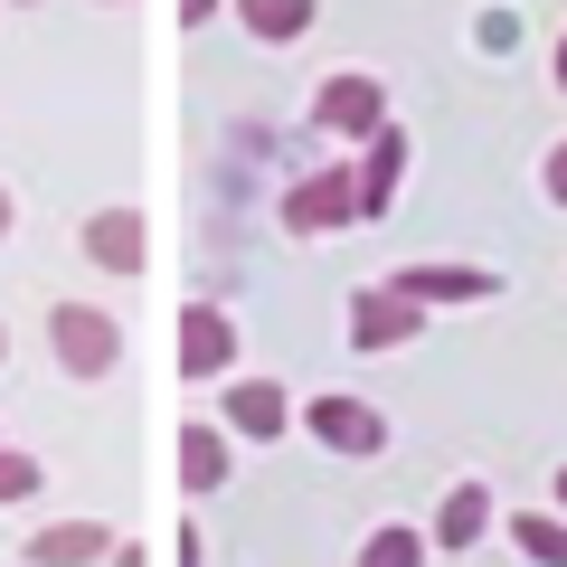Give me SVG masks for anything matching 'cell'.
Wrapping results in <instances>:
<instances>
[{"label": "cell", "mask_w": 567, "mask_h": 567, "mask_svg": "<svg viewBox=\"0 0 567 567\" xmlns=\"http://www.w3.org/2000/svg\"><path fill=\"white\" fill-rule=\"evenodd\" d=\"M48 341H58L66 379H114V360H123V322L95 312V303H58L48 312Z\"/></svg>", "instance_id": "obj_1"}, {"label": "cell", "mask_w": 567, "mask_h": 567, "mask_svg": "<svg viewBox=\"0 0 567 567\" xmlns=\"http://www.w3.org/2000/svg\"><path fill=\"white\" fill-rule=\"evenodd\" d=\"M350 218H360V181H350V162H331V171H312V181L284 189V227H293V237H322V227H350Z\"/></svg>", "instance_id": "obj_2"}, {"label": "cell", "mask_w": 567, "mask_h": 567, "mask_svg": "<svg viewBox=\"0 0 567 567\" xmlns=\"http://www.w3.org/2000/svg\"><path fill=\"white\" fill-rule=\"evenodd\" d=\"M388 293H406V303H492V293H502V284L483 275V265H406L398 284H388Z\"/></svg>", "instance_id": "obj_3"}, {"label": "cell", "mask_w": 567, "mask_h": 567, "mask_svg": "<svg viewBox=\"0 0 567 567\" xmlns=\"http://www.w3.org/2000/svg\"><path fill=\"white\" fill-rule=\"evenodd\" d=\"M425 331V312L406 303V293H360V303H350V350H398V341H416Z\"/></svg>", "instance_id": "obj_4"}, {"label": "cell", "mask_w": 567, "mask_h": 567, "mask_svg": "<svg viewBox=\"0 0 567 567\" xmlns=\"http://www.w3.org/2000/svg\"><path fill=\"white\" fill-rule=\"evenodd\" d=\"M227 360H237V322L218 303H189L181 312V379H218Z\"/></svg>", "instance_id": "obj_5"}, {"label": "cell", "mask_w": 567, "mask_h": 567, "mask_svg": "<svg viewBox=\"0 0 567 567\" xmlns=\"http://www.w3.org/2000/svg\"><path fill=\"white\" fill-rule=\"evenodd\" d=\"M20 558L29 567H95V558H114V529L104 520H58V529H29Z\"/></svg>", "instance_id": "obj_6"}, {"label": "cell", "mask_w": 567, "mask_h": 567, "mask_svg": "<svg viewBox=\"0 0 567 567\" xmlns=\"http://www.w3.org/2000/svg\"><path fill=\"white\" fill-rule=\"evenodd\" d=\"M312 114H322V133H379L388 123V95H379V76H331L322 85V104H312Z\"/></svg>", "instance_id": "obj_7"}, {"label": "cell", "mask_w": 567, "mask_h": 567, "mask_svg": "<svg viewBox=\"0 0 567 567\" xmlns=\"http://www.w3.org/2000/svg\"><path fill=\"white\" fill-rule=\"evenodd\" d=\"M312 435H322L331 454H379L388 445L379 406H360V398H312Z\"/></svg>", "instance_id": "obj_8"}, {"label": "cell", "mask_w": 567, "mask_h": 567, "mask_svg": "<svg viewBox=\"0 0 567 567\" xmlns=\"http://www.w3.org/2000/svg\"><path fill=\"white\" fill-rule=\"evenodd\" d=\"M85 256H95L104 275H142L152 237H142V218H133V208H95V218H85Z\"/></svg>", "instance_id": "obj_9"}, {"label": "cell", "mask_w": 567, "mask_h": 567, "mask_svg": "<svg viewBox=\"0 0 567 567\" xmlns=\"http://www.w3.org/2000/svg\"><path fill=\"white\" fill-rule=\"evenodd\" d=\"M227 425H237V435H256V445H275L284 425H293V406H284L275 379H237V388H227Z\"/></svg>", "instance_id": "obj_10"}, {"label": "cell", "mask_w": 567, "mask_h": 567, "mask_svg": "<svg viewBox=\"0 0 567 567\" xmlns=\"http://www.w3.org/2000/svg\"><path fill=\"white\" fill-rule=\"evenodd\" d=\"M398 171H406V133H369V162H360V218H388V199H398Z\"/></svg>", "instance_id": "obj_11"}, {"label": "cell", "mask_w": 567, "mask_h": 567, "mask_svg": "<svg viewBox=\"0 0 567 567\" xmlns=\"http://www.w3.org/2000/svg\"><path fill=\"white\" fill-rule=\"evenodd\" d=\"M218 483H227V435L189 416V425H181V492L199 502V492H218Z\"/></svg>", "instance_id": "obj_12"}, {"label": "cell", "mask_w": 567, "mask_h": 567, "mask_svg": "<svg viewBox=\"0 0 567 567\" xmlns=\"http://www.w3.org/2000/svg\"><path fill=\"white\" fill-rule=\"evenodd\" d=\"M483 529H492V492L483 483H454L445 511H435V548H473Z\"/></svg>", "instance_id": "obj_13"}, {"label": "cell", "mask_w": 567, "mask_h": 567, "mask_svg": "<svg viewBox=\"0 0 567 567\" xmlns=\"http://www.w3.org/2000/svg\"><path fill=\"white\" fill-rule=\"evenodd\" d=\"M237 20L256 29L265 48H284V39H303V29H312V0H237Z\"/></svg>", "instance_id": "obj_14"}, {"label": "cell", "mask_w": 567, "mask_h": 567, "mask_svg": "<svg viewBox=\"0 0 567 567\" xmlns=\"http://www.w3.org/2000/svg\"><path fill=\"white\" fill-rule=\"evenodd\" d=\"M511 539H520L529 567H567V520H558V511H520V520H511Z\"/></svg>", "instance_id": "obj_15"}, {"label": "cell", "mask_w": 567, "mask_h": 567, "mask_svg": "<svg viewBox=\"0 0 567 567\" xmlns=\"http://www.w3.org/2000/svg\"><path fill=\"white\" fill-rule=\"evenodd\" d=\"M360 567H425V529H406V520H388L379 539L360 548Z\"/></svg>", "instance_id": "obj_16"}, {"label": "cell", "mask_w": 567, "mask_h": 567, "mask_svg": "<svg viewBox=\"0 0 567 567\" xmlns=\"http://www.w3.org/2000/svg\"><path fill=\"white\" fill-rule=\"evenodd\" d=\"M39 492V454H10L0 445V502H29Z\"/></svg>", "instance_id": "obj_17"}, {"label": "cell", "mask_w": 567, "mask_h": 567, "mask_svg": "<svg viewBox=\"0 0 567 567\" xmlns=\"http://www.w3.org/2000/svg\"><path fill=\"white\" fill-rule=\"evenodd\" d=\"M548 199L567 208V142H558V152H548Z\"/></svg>", "instance_id": "obj_18"}, {"label": "cell", "mask_w": 567, "mask_h": 567, "mask_svg": "<svg viewBox=\"0 0 567 567\" xmlns=\"http://www.w3.org/2000/svg\"><path fill=\"white\" fill-rule=\"evenodd\" d=\"M208 10H218V0H181V29H199V20H208Z\"/></svg>", "instance_id": "obj_19"}, {"label": "cell", "mask_w": 567, "mask_h": 567, "mask_svg": "<svg viewBox=\"0 0 567 567\" xmlns=\"http://www.w3.org/2000/svg\"><path fill=\"white\" fill-rule=\"evenodd\" d=\"M0 237H10V189H0Z\"/></svg>", "instance_id": "obj_20"}, {"label": "cell", "mask_w": 567, "mask_h": 567, "mask_svg": "<svg viewBox=\"0 0 567 567\" xmlns=\"http://www.w3.org/2000/svg\"><path fill=\"white\" fill-rule=\"evenodd\" d=\"M558 520H567V473H558Z\"/></svg>", "instance_id": "obj_21"}, {"label": "cell", "mask_w": 567, "mask_h": 567, "mask_svg": "<svg viewBox=\"0 0 567 567\" xmlns=\"http://www.w3.org/2000/svg\"><path fill=\"white\" fill-rule=\"evenodd\" d=\"M558 85H567V39H558Z\"/></svg>", "instance_id": "obj_22"}, {"label": "cell", "mask_w": 567, "mask_h": 567, "mask_svg": "<svg viewBox=\"0 0 567 567\" xmlns=\"http://www.w3.org/2000/svg\"><path fill=\"white\" fill-rule=\"evenodd\" d=\"M0 350H10V331H0Z\"/></svg>", "instance_id": "obj_23"}]
</instances>
